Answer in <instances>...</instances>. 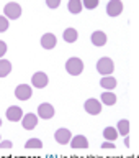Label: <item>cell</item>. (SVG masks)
Instances as JSON below:
<instances>
[{
	"instance_id": "obj_8",
	"label": "cell",
	"mask_w": 139,
	"mask_h": 158,
	"mask_svg": "<svg viewBox=\"0 0 139 158\" xmlns=\"http://www.w3.org/2000/svg\"><path fill=\"white\" fill-rule=\"evenodd\" d=\"M123 13V2L121 0H108L106 3V15L111 18H116Z\"/></svg>"
},
{
	"instance_id": "obj_16",
	"label": "cell",
	"mask_w": 139,
	"mask_h": 158,
	"mask_svg": "<svg viewBox=\"0 0 139 158\" xmlns=\"http://www.w3.org/2000/svg\"><path fill=\"white\" fill-rule=\"evenodd\" d=\"M62 40L66 43H75L77 40H79V31L75 28H66L64 30V33H62Z\"/></svg>"
},
{
	"instance_id": "obj_14",
	"label": "cell",
	"mask_w": 139,
	"mask_h": 158,
	"mask_svg": "<svg viewBox=\"0 0 139 158\" xmlns=\"http://www.w3.org/2000/svg\"><path fill=\"white\" fill-rule=\"evenodd\" d=\"M71 147L75 148V150H83V148H88L87 137H85V135H75V137H72Z\"/></svg>"
},
{
	"instance_id": "obj_6",
	"label": "cell",
	"mask_w": 139,
	"mask_h": 158,
	"mask_svg": "<svg viewBox=\"0 0 139 158\" xmlns=\"http://www.w3.org/2000/svg\"><path fill=\"white\" fill-rule=\"evenodd\" d=\"M83 109H85V112L90 114V115H98V114L102 112V101H98L95 97H90L83 102Z\"/></svg>"
},
{
	"instance_id": "obj_11",
	"label": "cell",
	"mask_w": 139,
	"mask_h": 158,
	"mask_svg": "<svg viewBox=\"0 0 139 158\" xmlns=\"http://www.w3.org/2000/svg\"><path fill=\"white\" fill-rule=\"evenodd\" d=\"M90 41H92L93 46L102 48V46H105V44H106L108 36H106L105 31H102V30H97V31H93V33L90 35Z\"/></svg>"
},
{
	"instance_id": "obj_10",
	"label": "cell",
	"mask_w": 139,
	"mask_h": 158,
	"mask_svg": "<svg viewBox=\"0 0 139 158\" xmlns=\"http://www.w3.org/2000/svg\"><path fill=\"white\" fill-rule=\"evenodd\" d=\"M38 120H39L38 114H34V112H28V114H25L23 118H21V125H23L25 130H33V128H36Z\"/></svg>"
},
{
	"instance_id": "obj_13",
	"label": "cell",
	"mask_w": 139,
	"mask_h": 158,
	"mask_svg": "<svg viewBox=\"0 0 139 158\" xmlns=\"http://www.w3.org/2000/svg\"><path fill=\"white\" fill-rule=\"evenodd\" d=\"M57 44V38L54 33H44L41 36V46L44 49H54Z\"/></svg>"
},
{
	"instance_id": "obj_12",
	"label": "cell",
	"mask_w": 139,
	"mask_h": 158,
	"mask_svg": "<svg viewBox=\"0 0 139 158\" xmlns=\"http://www.w3.org/2000/svg\"><path fill=\"white\" fill-rule=\"evenodd\" d=\"M5 115H7V118L10 122H20L23 118V110H21V107H18V106H10L7 109V112H5Z\"/></svg>"
},
{
	"instance_id": "obj_1",
	"label": "cell",
	"mask_w": 139,
	"mask_h": 158,
	"mask_svg": "<svg viewBox=\"0 0 139 158\" xmlns=\"http://www.w3.org/2000/svg\"><path fill=\"white\" fill-rule=\"evenodd\" d=\"M66 71L71 76H80L83 73V61L77 56H72L66 61Z\"/></svg>"
},
{
	"instance_id": "obj_3",
	"label": "cell",
	"mask_w": 139,
	"mask_h": 158,
	"mask_svg": "<svg viewBox=\"0 0 139 158\" xmlns=\"http://www.w3.org/2000/svg\"><path fill=\"white\" fill-rule=\"evenodd\" d=\"M21 13H23L21 5L17 3V2H8V3L3 7V15H5L8 20H18L20 17H21Z\"/></svg>"
},
{
	"instance_id": "obj_18",
	"label": "cell",
	"mask_w": 139,
	"mask_h": 158,
	"mask_svg": "<svg viewBox=\"0 0 139 158\" xmlns=\"http://www.w3.org/2000/svg\"><path fill=\"white\" fill-rule=\"evenodd\" d=\"M82 8H83L82 0H69L67 2V10H69V13H72V15H79L82 12Z\"/></svg>"
},
{
	"instance_id": "obj_26",
	"label": "cell",
	"mask_w": 139,
	"mask_h": 158,
	"mask_svg": "<svg viewBox=\"0 0 139 158\" xmlns=\"http://www.w3.org/2000/svg\"><path fill=\"white\" fill-rule=\"evenodd\" d=\"M12 147H13V142H12V140H2V142H0V150L12 148Z\"/></svg>"
},
{
	"instance_id": "obj_21",
	"label": "cell",
	"mask_w": 139,
	"mask_h": 158,
	"mask_svg": "<svg viewBox=\"0 0 139 158\" xmlns=\"http://www.w3.org/2000/svg\"><path fill=\"white\" fill-rule=\"evenodd\" d=\"M12 73V63L8 59H0V77H7Z\"/></svg>"
},
{
	"instance_id": "obj_5",
	"label": "cell",
	"mask_w": 139,
	"mask_h": 158,
	"mask_svg": "<svg viewBox=\"0 0 139 158\" xmlns=\"http://www.w3.org/2000/svg\"><path fill=\"white\" fill-rule=\"evenodd\" d=\"M54 114H56V110H54V106L49 102H43L38 106V117L43 118V120H51V118L54 117Z\"/></svg>"
},
{
	"instance_id": "obj_2",
	"label": "cell",
	"mask_w": 139,
	"mask_h": 158,
	"mask_svg": "<svg viewBox=\"0 0 139 158\" xmlns=\"http://www.w3.org/2000/svg\"><path fill=\"white\" fill-rule=\"evenodd\" d=\"M97 71L102 76H111L113 71H115V63H113L111 58L103 56L97 61Z\"/></svg>"
},
{
	"instance_id": "obj_20",
	"label": "cell",
	"mask_w": 139,
	"mask_h": 158,
	"mask_svg": "<svg viewBox=\"0 0 139 158\" xmlns=\"http://www.w3.org/2000/svg\"><path fill=\"white\" fill-rule=\"evenodd\" d=\"M129 128H131V125H129V120H128V118H121V120L116 123V130L123 137L129 135Z\"/></svg>"
},
{
	"instance_id": "obj_17",
	"label": "cell",
	"mask_w": 139,
	"mask_h": 158,
	"mask_svg": "<svg viewBox=\"0 0 139 158\" xmlns=\"http://www.w3.org/2000/svg\"><path fill=\"white\" fill-rule=\"evenodd\" d=\"M100 101H102L103 106H115L118 99H116V94H115V92H111V91H105V92H102Z\"/></svg>"
},
{
	"instance_id": "obj_19",
	"label": "cell",
	"mask_w": 139,
	"mask_h": 158,
	"mask_svg": "<svg viewBox=\"0 0 139 158\" xmlns=\"http://www.w3.org/2000/svg\"><path fill=\"white\" fill-rule=\"evenodd\" d=\"M120 137V133H118L116 127H105L103 128V138L108 142H116V138Z\"/></svg>"
},
{
	"instance_id": "obj_23",
	"label": "cell",
	"mask_w": 139,
	"mask_h": 158,
	"mask_svg": "<svg viewBox=\"0 0 139 158\" xmlns=\"http://www.w3.org/2000/svg\"><path fill=\"white\" fill-rule=\"evenodd\" d=\"M82 3H83V8L95 10L98 7V3H100V0H82Z\"/></svg>"
},
{
	"instance_id": "obj_28",
	"label": "cell",
	"mask_w": 139,
	"mask_h": 158,
	"mask_svg": "<svg viewBox=\"0 0 139 158\" xmlns=\"http://www.w3.org/2000/svg\"><path fill=\"white\" fill-rule=\"evenodd\" d=\"M116 145H115V142H108V140H105L102 143V148H106V150H110V148H115Z\"/></svg>"
},
{
	"instance_id": "obj_29",
	"label": "cell",
	"mask_w": 139,
	"mask_h": 158,
	"mask_svg": "<svg viewBox=\"0 0 139 158\" xmlns=\"http://www.w3.org/2000/svg\"><path fill=\"white\" fill-rule=\"evenodd\" d=\"M129 142H131V140H129V135H126V137H125V145L129 147Z\"/></svg>"
},
{
	"instance_id": "obj_4",
	"label": "cell",
	"mask_w": 139,
	"mask_h": 158,
	"mask_svg": "<svg viewBox=\"0 0 139 158\" xmlns=\"http://www.w3.org/2000/svg\"><path fill=\"white\" fill-rule=\"evenodd\" d=\"M31 96H33V86H29V84H18L15 87V97L18 101H29Z\"/></svg>"
},
{
	"instance_id": "obj_27",
	"label": "cell",
	"mask_w": 139,
	"mask_h": 158,
	"mask_svg": "<svg viewBox=\"0 0 139 158\" xmlns=\"http://www.w3.org/2000/svg\"><path fill=\"white\" fill-rule=\"evenodd\" d=\"M5 53H7V43L0 40V59L5 56Z\"/></svg>"
},
{
	"instance_id": "obj_22",
	"label": "cell",
	"mask_w": 139,
	"mask_h": 158,
	"mask_svg": "<svg viewBox=\"0 0 139 158\" xmlns=\"http://www.w3.org/2000/svg\"><path fill=\"white\" fill-rule=\"evenodd\" d=\"M25 148H26V150H33V148L39 150V148H43V142L39 140V138H28L26 143H25Z\"/></svg>"
},
{
	"instance_id": "obj_7",
	"label": "cell",
	"mask_w": 139,
	"mask_h": 158,
	"mask_svg": "<svg viewBox=\"0 0 139 158\" xmlns=\"http://www.w3.org/2000/svg\"><path fill=\"white\" fill-rule=\"evenodd\" d=\"M49 84V76L43 71H38L31 76V86L34 89H44Z\"/></svg>"
},
{
	"instance_id": "obj_31",
	"label": "cell",
	"mask_w": 139,
	"mask_h": 158,
	"mask_svg": "<svg viewBox=\"0 0 139 158\" xmlns=\"http://www.w3.org/2000/svg\"><path fill=\"white\" fill-rule=\"evenodd\" d=\"M0 142H2V138H0Z\"/></svg>"
},
{
	"instance_id": "obj_15",
	"label": "cell",
	"mask_w": 139,
	"mask_h": 158,
	"mask_svg": "<svg viewBox=\"0 0 139 158\" xmlns=\"http://www.w3.org/2000/svg\"><path fill=\"white\" fill-rule=\"evenodd\" d=\"M118 86V81L113 76H103L100 79V87L105 89V91H113Z\"/></svg>"
},
{
	"instance_id": "obj_30",
	"label": "cell",
	"mask_w": 139,
	"mask_h": 158,
	"mask_svg": "<svg viewBox=\"0 0 139 158\" xmlns=\"http://www.w3.org/2000/svg\"><path fill=\"white\" fill-rule=\"evenodd\" d=\"M0 127H2V118H0Z\"/></svg>"
},
{
	"instance_id": "obj_24",
	"label": "cell",
	"mask_w": 139,
	"mask_h": 158,
	"mask_svg": "<svg viewBox=\"0 0 139 158\" xmlns=\"http://www.w3.org/2000/svg\"><path fill=\"white\" fill-rule=\"evenodd\" d=\"M10 27V20L5 15H0V33H5Z\"/></svg>"
},
{
	"instance_id": "obj_25",
	"label": "cell",
	"mask_w": 139,
	"mask_h": 158,
	"mask_svg": "<svg viewBox=\"0 0 139 158\" xmlns=\"http://www.w3.org/2000/svg\"><path fill=\"white\" fill-rule=\"evenodd\" d=\"M46 5H48V8L56 10L61 7V0H46Z\"/></svg>"
},
{
	"instance_id": "obj_9",
	"label": "cell",
	"mask_w": 139,
	"mask_h": 158,
	"mask_svg": "<svg viewBox=\"0 0 139 158\" xmlns=\"http://www.w3.org/2000/svg\"><path fill=\"white\" fill-rule=\"evenodd\" d=\"M54 140H56L59 145H67V143H71V140H72V133L69 128L61 127L56 130V133H54Z\"/></svg>"
}]
</instances>
